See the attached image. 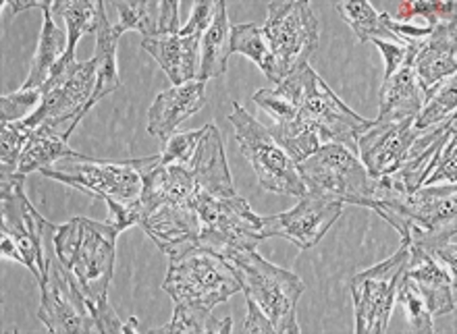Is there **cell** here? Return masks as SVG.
Wrapping results in <instances>:
<instances>
[{"label": "cell", "mask_w": 457, "mask_h": 334, "mask_svg": "<svg viewBox=\"0 0 457 334\" xmlns=\"http://www.w3.org/2000/svg\"><path fill=\"white\" fill-rule=\"evenodd\" d=\"M410 260L408 243L402 241L399 249L385 262L355 274L352 279V297L355 312V332L383 334L389 326L395 293L402 274Z\"/></svg>", "instance_id": "cell-12"}, {"label": "cell", "mask_w": 457, "mask_h": 334, "mask_svg": "<svg viewBox=\"0 0 457 334\" xmlns=\"http://www.w3.org/2000/svg\"><path fill=\"white\" fill-rule=\"evenodd\" d=\"M455 104H457V79L455 75L449 77V81L436 87L430 96L424 100L420 112L414 118V127L418 131H427L433 125H441L455 117Z\"/></svg>", "instance_id": "cell-32"}, {"label": "cell", "mask_w": 457, "mask_h": 334, "mask_svg": "<svg viewBox=\"0 0 457 334\" xmlns=\"http://www.w3.org/2000/svg\"><path fill=\"white\" fill-rule=\"evenodd\" d=\"M156 159L158 156H148L139 160L106 162L75 154L71 159L59 160L54 167L42 168L40 173L103 200L106 206H137L144 189V173Z\"/></svg>", "instance_id": "cell-4"}, {"label": "cell", "mask_w": 457, "mask_h": 334, "mask_svg": "<svg viewBox=\"0 0 457 334\" xmlns=\"http://www.w3.org/2000/svg\"><path fill=\"white\" fill-rule=\"evenodd\" d=\"M422 17L428 21V28H435L439 23L455 21V3L447 0V3H430V0H416V3H399L395 6V19L397 23H410L411 19Z\"/></svg>", "instance_id": "cell-36"}, {"label": "cell", "mask_w": 457, "mask_h": 334, "mask_svg": "<svg viewBox=\"0 0 457 334\" xmlns=\"http://www.w3.org/2000/svg\"><path fill=\"white\" fill-rule=\"evenodd\" d=\"M4 6L11 11V15L15 17L21 11H29V9H40L42 11L44 0H9V3H4Z\"/></svg>", "instance_id": "cell-42"}, {"label": "cell", "mask_w": 457, "mask_h": 334, "mask_svg": "<svg viewBox=\"0 0 457 334\" xmlns=\"http://www.w3.org/2000/svg\"><path fill=\"white\" fill-rule=\"evenodd\" d=\"M79 154L69 148L67 140L56 131L48 127L31 129V135L28 143L23 146L21 159H19V175L28 176L34 170H42L48 167H54L56 162L62 159H71V156Z\"/></svg>", "instance_id": "cell-26"}, {"label": "cell", "mask_w": 457, "mask_h": 334, "mask_svg": "<svg viewBox=\"0 0 457 334\" xmlns=\"http://www.w3.org/2000/svg\"><path fill=\"white\" fill-rule=\"evenodd\" d=\"M245 304H247V320L244 322V326H241V330L245 334H275L270 320L264 316V312L260 310L256 301L245 297Z\"/></svg>", "instance_id": "cell-40"}, {"label": "cell", "mask_w": 457, "mask_h": 334, "mask_svg": "<svg viewBox=\"0 0 457 334\" xmlns=\"http://www.w3.org/2000/svg\"><path fill=\"white\" fill-rule=\"evenodd\" d=\"M42 104L40 90H17L0 98V123H17L34 115Z\"/></svg>", "instance_id": "cell-37"}, {"label": "cell", "mask_w": 457, "mask_h": 334, "mask_svg": "<svg viewBox=\"0 0 457 334\" xmlns=\"http://www.w3.org/2000/svg\"><path fill=\"white\" fill-rule=\"evenodd\" d=\"M233 330V320H217L212 310L200 305L175 304L173 318L162 329L152 330V334H192V332H208V334H228Z\"/></svg>", "instance_id": "cell-28"}, {"label": "cell", "mask_w": 457, "mask_h": 334, "mask_svg": "<svg viewBox=\"0 0 457 334\" xmlns=\"http://www.w3.org/2000/svg\"><path fill=\"white\" fill-rule=\"evenodd\" d=\"M192 204L200 220L198 248L225 257L228 251L256 249L264 241L262 216L237 191L219 195L195 187Z\"/></svg>", "instance_id": "cell-8"}, {"label": "cell", "mask_w": 457, "mask_h": 334, "mask_svg": "<svg viewBox=\"0 0 457 334\" xmlns=\"http://www.w3.org/2000/svg\"><path fill=\"white\" fill-rule=\"evenodd\" d=\"M343 212V201L328 195L306 191L294 210L262 218V235L283 237L300 249H310L327 235Z\"/></svg>", "instance_id": "cell-16"}, {"label": "cell", "mask_w": 457, "mask_h": 334, "mask_svg": "<svg viewBox=\"0 0 457 334\" xmlns=\"http://www.w3.org/2000/svg\"><path fill=\"white\" fill-rule=\"evenodd\" d=\"M206 106V84L200 79L173 86L156 96L148 110V134L167 142L183 121Z\"/></svg>", "instance_id": "cell-20"}, {"label": "cell", "mask_w": 457, "mask_h": 334, "mask_svg": "<svg viewBox=\"0 0 457 334\" xmlns=\"http://www.w3.org/2000/svg\"><path fill=\"white\" fill-rule=\"evenodd\" d=\"M455 135V117L449 121L436 125L435 129L422 131L411 143L408 156H405L402 165H399L393 173L378 176L380 183L389 185L393 189H399L403 193H414L416 189L422 187L427 176L433 170L436 159H439L441 150L445 148L449 137Z\"/></svg>", "instance_id": "cell-18"}, {"label": "cell", "mask_w": 457, "mask_h": 334, "mask_svg": "<svg viewBox=\"0 0 457 334\" xmlns=\"http://www.w3.org/2000/svg\"><path fill=\"white\" fill-rule=\"evenodd\" d=\"M228 53L244 54L252 59L256 65L262 69V73L269 77V81L278 86L283 81L281 73H278V65L272 53L269 37H266L264 29L256 23H239L231 28V44H228Z\"/></svg>", "instance_id": "cell-27"}, {"label": "cell", "mask_w": 457, "mask_h": 334, "mask_svg": "<svg viewBox=\"0 0 457 334\" xmlns=\"http://www.w3.org/2000/svg\"><path fill=\"white\" fill-rule=\"evenodd\" d=\"M117 11L120 15V21L117 23L119 29H136L145 37H161L162 36V3H117Z\"/></svg>", "instance_id": "cell-33"}, {"label": "cell", "mask_w": 457, "mask_h": 334, "mask_svg": "<svg viewBox=\"0 0 457 334\" xmlns=\"http://www.w3.org/2000/svg\"><path fill=\"white\" fill-rule=\"evenodd\" d=\"M439 181H447L449 185H455L457 183V137L452 135L445 148L441 150L439 159H436L433 173L427 176V181L422 183V187L435 185Z\"/></svg>", "instance_id": "cell-39"}, {"label": "cell", "mask_w": 457, "mask_h": 334, "mask_svg": "<svg viewBox=\"0 0 457 334\" xmlns=\"http://www.w3.org/2000/svg\"><path fill=\"white\" fill-rule=\"evenodd\" d=\"M410 260L405 266V274L422 293L430 316L439 318L455 310V279L447 273L445 266L435 260L427 251L408 245Z\"/></svg>", "instance_id": "cell-22"}, {"label": "cell", "mask_w": 457, "mask_h": 334, "mask_svg": "<svg viewBox=\"0 0 457 334\" xmlns=\"http://www.w3.org/2000/svg\"><path fill=\"white\" fill-rule=\"evenodd\" d=\"M408 245H416L435 257L436 262L449 268V274H457V237L455 223L436 226V229H418L411 226Z\"/></svg>", "instance_id": "cell-31"}, {"label": "cell", "mask_w": 457, "mask_h": 334, "mask_svg": "<svg viewBox=\"0 0 457 334\" xmlns=\"http://www.w3.org/2000/svg\"><path fill=\"white\" fill-rule=\"evenodd\" d=\"M395 301L399 305H403L405 316H408V324L410 329L418 332V334H433L435 326H433V316H430L427 301H424L422 293L418 291V287L410 281L408 274H402L397 285V293H395Z\"/></svg>", "instance_id": "cell-34"}, {"label": "cell", "mask_w": 457, "mask_h": 334, "mask_svg": "<svg viewBox=\"0 0 457 334\" xmlns=\"http://www.w3.org/2000/svg\"><path fill=\"white\" fill-rule=\"evenodd\" d=\"M214 15H217V3H195L187 23L177 34L142 40V48L162 67L173 86L187 84L198 75L195 61H198L200 42Z\"/></svg>", "instance_id": "cell-15"}, {"label": "cell", "mask_w": 457, "mask_h": 334, "mask_svg": "<svg viewBox=\"0 0 457 334\" xmlns=\"http://www.w3.org/2000/svg\"><path fill=\"white\" fill-rule=\"evenodd\" d=\"M228 123L233 125L241 154L252 165L260 187L272 193L294 195V198H302L306 193V185L297 173V165L285 152L281 143L272 137L269 127H264L239 102H233Z\"/></svg>", "instance_id": "cell-10"}, {"label": "cell", "mask_w": 457, "mask_h": 334, "mask_svg": "<svg viewBox=\"0 0 457 334\" xmlns=\"http://www.w3.org/2000/svg\"><path fill=\"white\" fill-rule=\"evenodd\" d=\"M53 6V0H44L42 12H44V23H42V34L40 40H37V48L34 54V61H31L29 75L21 86V90H40V87L46 84L53 69L59 65L62 56L67 53V31L56 25V17L50 11Z\"/></svg>", "instance_id": "cell-24"}, {"label": "cell", "mask_w": 457, "mask_h": 334, "mask_svg": "<svg viewBox=\"0 0 457 334\" xmlns=\"http://www.w3.org/2000/svg\"><path fill=\"white\" fill-rule=\"evenodd\" d=\"M94 34H96V54H94V62H96V87H94L87 110L120 87L117 48H119V40L120 36H123V31L119 29V25H111L109 19H106V6L104 3H100V0H98V23Z\"/></svg>", "instance_id": "cell-23"}, {"label": "cell", "mask_w": 457, "mask_h": 334, "mask_svg": "<svg viewBox=\"0 0 457 334\" xmlns=\"http://www.w3.org/2000/svg\"><path fill=\"white\" fill-rule=\"evenodd\" d=\"M422 131L414 127V118L377 123L358 137V159L372 179L389 175L402 165L411 143Z\"/></svg>", "instance_id": "cell-17"}, {"label": "cell", "mask_w": 457, "mask_h": 334, "mask_svg": "<svg viewBox=\"0 0 457 334\" xmlns=\"http://www.w3.org/2000/svg\"><path fill=\"white\" fill-rule=\"evenodd\" d=\"M306 191H316L343 204L368 208L372 198V176L358 154L339 143H322L314 154L297 165Z\"/></svg>", "instance_id": "cell-11"}, {"label": "cell", "mask_w": 457, "mask_h": 334, "mask_svg": "<svg viewBox=\"0 0 457 334\" xmlns=\"http://www.w3.org/2000/svg\"><path fill=\"white\" fill-rule=\"evenodd\" d=\"M253 102L269 115L289 112L297 123L314 131L320 146L339 143L353 154H358V137L374 125V121L361 118L341 102L337 94L310 65L295 69L277 86V90L253 94Z\"/></svg>", "instance_id": "cell-2"}, {"label": "cell", "mask_w": 457, "mask_h": 334, "mask_svg": "<svg viewBox=\"0 0 457 334\" xmlns=\"http://www.w3.org/2000/svg\"><path fill=\"white\" fill-rule=\"evenodd\" d=\"M228 44H231V28H228L227 3L217 0V15L212 23L208 25L200 42V69L195 79L206 81L220 77L227 71L228 61Z\"/></svg>", "instance_id": "cell-25"}, {"label": "cell", "mask_w": 457, "mask_h": 334, "mask_svg": "<svg viewBox=\"0 0 457 334\" xmlns=\"http://www.w3.org/2000/svg\"><path fill=\"white\" fill-rule=\"evenodd\" d=\"M119 229L92 218H71L62 224L50 223L48 239L62 270L90 307L96 332H136L137 318L123 322L109 301Z\"/></svg>", "instance_id": "cell-1"}, {"label": "cell", "mask_w": 457, "mask_h": 334, "mask_svg": "<svg viewBox=\"0 0 457 334\" xmlns=\"http://www.w3.org/2000/svg\"><path fill=\"white\" fill-rule=\"evenodd\" d=\"M29 135L31 129L23 121L0 125V179L17 175L19 159Z\"/></svg>", "instance_id": "cell-35"}, {"label": "cell", "mask_w": 457, "mask_h": 334, "mask_svg": "<svg viewBox=\"0 0 457 334\" xmlns=\"http://www.w3.org/2000/svg\"><path fill=\"white\" fill-rule=\"evenodd\" d=\"M455 21L439 23L427 37H420L414 54V71L427 100L447 77L455 75Z\"/></svg>", "instance_id": "cell-19"}, {"label": "cell", "mask_w": 457, "mask_h": 334, "mask_svg": "<svg viewBox=\"0 0 457 334\" xmlns=\"http://www.w3.org/2000/svg\"><path fill=\"white\" fill-rule=\"evenodd\" d=\"M25 175L0 179V251L3 257L29 268L37 282L46 273V232L50 223L29 204L25 195Z\"/></svg>", "instance_id": "cell-5"}, {"label": "cell", "mask_w": 457, "mask_h": 334, "mask_svg": "<svg viewBox=\"0 0 457 334\" xmlns=\"http://www.w3.org/2000/svg\"><path fill=\"white\" fill-rule=\"evenodd\" d=\"M202 137H204V127L198 131H183V134H173L167 140L162 154H158L161 165H170V162H181L187 165L192 162L195 150H198Z\"/></svg>", "instance_id": "cell-38"}, {"label": "cell", "mask_w": 457, "mask_h": 334, "mask_svg": "<svg viewBox=\"0 0 457 334\" xmlns=\"http://www.w3.org/2000/svg\"><path fill=\"white\" fill-rule=\"evenodd\" d=\"M239 276L241 291L253 299L270 320L275 334H300L295 307L303 293V282L289 270L264 260L256 249H235L225 256Z\"/></svg>", "instance_id": "cell-3"}, {"label": "cell", "mask_w": 457, "mask_h": 334, "mask_svg": "<svg viewBox=\"0 0 457 334\" xmlns=\"http://www.w3.org/2000/svg\"><path fill=\"white\" fill-rule=\"evenodd\" d=\"M50 229V226H48ZM46 273L40 282L42 304L37 310L40 322L53 334L65 332H96L92 312L87 307L84 295L78 291L65 270H62L59 257H56L53 245H50L46 232Z\"/></svg>", "instance_id": "cell-14"}, {"label": "cell", "mask_w": 457, "mask_h": 334, "mask_svg": "<svg viewBox=\"0 0 457 334\" xmlns=\"http://www.w3.org/2000/svg\"><path fill=\"white\" fill-rule=\"evenodd\" d=\"M50 11H53L54 17H65L69 40L65 56L75 59V48H78L79 37L96 31L98 3H92V0H53Z\"/></svg>", "instance_id": "cell-29"}, {"label": "cell", "mask_w": 457, "mask_h": 334, "mask_svg": "<svg viewBox=\"0 0 457 334\" xmlns=\"http://www.w3.org/2000/svg\"><path fill=\"white\" fill-rule=\"evenodd\" d=\"M337 11L343 17V21L352 25L360 42H372V40H385V42H399V37L386 28L383 12L374 11V6L366 0L361 3H337Z\"/></svg>", "instance_id": "cell-30"}, {"label": "cell", "mask_w": 457, "mask_h": 334, "mask_svg": "<svg viewBox=\"0 0 457 334\" xmlns=\"http://www.w3.org/2000/svg\"><path fill=\"white\" fill-rule=\"evenodd\" d=\"M372 44L374 46H378L380 53L385 56V62H386L385 77H391V75L403 65L410 46H405V44H395V42H385V40H372Z\"/></svg>", "instance_id": "cell-41"}, {"label": "cell", "mask_w": 457, "mask_h": 334, "mask_svg": "<svg viewBox=\"0 0 457 334\" xmlns=\"http://www.w3.org/2000/svg\"><path fill=\"white\" fill-rule=\"evenodd\" d=\"M372 212L385 218L408 243L410 229H436V226L455 223L457 216V187H420L414 193H403L378 179H372V198L368 204Z\"/></svg>", "instance_id": "cell-9"}, {"label": "cell", "mask_w": 457, "mask_h": 334, "mask_svg": "<svg viewBox=\"0 0 457 334\" xmlns=\"http://www.w3.org/2000/svg\"><path fill=\"white\" fill-rule=\"evenodd\" d=\"M162 289L173 297V304L212 310L214 305L239 293L241 282L233 264L223 256L204 248H194L169 257V273Z\"/></svg>", "instance_id": "cell-7"}, {"label": "cell", "mask_w": 457, "mask_h": 334, "mask_svg": "<svg viewBox=\"0 0 457 334\" xmlns=\"http://www.w3.org/2000/svg\"><path fill=\"white\" fill-rule=\"evenodd\" d=\"M420 40V37H418ZM418 40L408 44V56L403 65L391 77H385L378 96V118L377 123L402 121V118H416L424 104V94L418 84L414 71V54Z\"/></svg>", "instance_id": "cell-21"}, {"label": "cell", "mask_w": 457, "mask_h": 334, "mask_svg": "<svg viewBox=\"0 0 457 334\" xmlns=\"http://www.w3.org/2000/svg\"><path fill=\"white\" fill-rule=\"evenodd\" d=\"M262 29L275 53L283 79L295 69L308 65V59L319 48L320 23L312 6L303 0L269 3V17Z\"/></svg>", "instance_id": "cell-13"}, {"label": "cell", "mask_w": 457, "mask_h": 334, "mask_svg": "<svg viewBox=\"0 0 457 334\" xmlns=\"http://www.w3.org/2000/svg\"><path fill=\"white\" fill-rule=\"evenodd\" d=\"M94 87H96V62L75 61L62 56L53 69L46 84L40 87L42 104L34 115L25 118L29 129L48 127L69 140L81 118L87 115Z\"/></svg>", "instance_id": "cell-6"}]
</instances>
